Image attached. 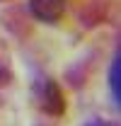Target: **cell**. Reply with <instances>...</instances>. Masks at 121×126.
<instances>
[{
    "label": "cell",
    "mask_w": 121,
    "mask_h": 126,
    "mask_svg": "<svg viewBox=\"0 0 121 126\" xmlns=\"http://www.w3.org/2000/svg\"><path fill=\"white\" fill-rule=\"evenodd\" d=\"M29 7L36 19L48 22V24L58 22L65 15V0H29Z\"/></svg>",
    "instance_id": "cell-1"
},
{
    "label": "cell",
    "mask_w": 121,
    "mask_h": 126,
    "mask_svg": "<svg viewBox=\"0 0 121 126\" xmlns=\"http://www.w3.org/2000/svg\"><path fill=\"white\" fill-rule=\"evenodd\" d=\"M39 104L48 114H60L63 111V97H60L58 87L51 80H46L44 85H41V90H39Z\"/></svg>",
    "instance_id": "cell-2"
},
{
    "label": "cell",
    "mask_w": 121,
    "mask_h": 126,
    "mask_svg": "<svg viewBox=\"0 0 121 126\" xmlns=\"http://www.w3.org/2000/svg\"><path fill=\"white\" fill-rule=\"evenodd\" d=\"M119 68H121V63H119V56L111 61V68H109V85H111V94H114V102L119 104V99H121V90H119Z\"/></svg>",
    "instance_id": "cell-3"
}]
</instances>
